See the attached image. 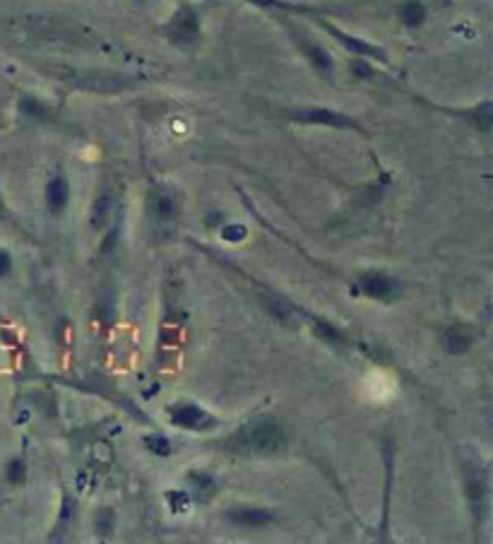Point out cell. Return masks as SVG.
<instances>
[{
	"mask_svg": "<svg viewBox=\"0 0 493 544\" xmlns=\"http://www.w3.org/2000/svg\"><path fill=\"white\" fill-rule=\"evenodd\" d=\"M400 20L407 27H421L426 20V5L421 0H405L400 5Z\"/></svg>",
	"mask_w": 493,
	"mask_h": 544,
	"instance_id": "7c38bea8",
	"label": "cell"
},
{
	"mask_svg": "<svg viewBox=\"0 0 493 544\" xmlns=\"http://www.w3.org/2000/svg\"><path fill=\"white\" fill-rule=\"evenodd\" d=\"M287 118L294 123H304V126H330V128H349V130H364L356 118L342 114V111L323 109V106H308V109H291Z\"/></svg>",
	"mask_w": 493,
	"mask_h": 544,
	"instance_id": "7a4b0ae2",
	"label": "cell"
},
{
	"mask_svg": "<svg viewBox=\"0 0 493 544\" xmlns=\"http://www.w3.org/2000/svg\"><path fill=\"white\" fill-rule=\"evenodd\" d=\"M246 227L243 224H229V227H222V239L231 241V244H236V241L246 239Z\"/></svg>",
	"mask_w": 493,
	"mask_h": 544,
	"instance_id": "2e32d148",
	"label": "cell"
},
{
	"mask_svg": "<svg viewBox=\"0 0 493 544\" xmlns=\"http://www.w3.org/2000/svg\"><path fill=\"white\" fill-rule=\"evenodd\" d=\"M20 111L25 116H32V118H41V114H44V109H41V104L34 97H25V99H22V102H20Z\"/></svg>",
	"mask_w": 493,
	"mask_h": 544,
	"instance_id": "d6986e66",
	"label": "cell"
},
{
	"mask_svg": "<svg viewBox=\"0 0 493 544\" xmlns=\"http://www.w3.org/2000/svg\"><path fill=\"white\" fill-rule=\"evenodd\" d=\"M3 208H5V205H3V198H0V212H3Z\"/></svg>",
	"mask_w": 493,
	"mask_h": 544,
	"instance_id": "cb8c5ba5",
	"label": "cell"
},
{
	"mask_svg": "<svg viewBox=\"0 0 493 544\" xmlns=\"http://www.w3.org/2000/svg\"><path fill=\"white\" fill-rule=\"evenodd\" d=\"M323 27L328 29L332 37L340 41L344 49H347L349 53H354V56H359V58H378L380 63H388V56H385V51L380 49V46L368 44V41L359 39V37H352V34L342 32V29H337V27H332V25H323Z\"/></svg>",
	"mask_w": 493,
	"mask_h": 544,
	"instance_id": "5b68a950",
	"label": "cell"
},
{
	"mask_svg": "<svg viewBox=\"0 0 493 544\" xmlns=\"http://www.w3.org/2000/svg\"><path fill=\"white\" fill-rule=\"evenodd\" d=\"M171 419H174L176 427H186V429L212 427V417L200 410L198 405H190V402H183V405L174 407V410H171Z\"/></svg>",
	"mask_w": 493,
	"mask_h": 544,
	"instance_id": "8992f818",
	"label": "cell"
},
{
	"mask_svg": "<svg viewBox=\"0 0 493 544\" xmlns=\"http://www.w3.org/2000/svg\"><path fill=\"white\" fill-rule=\"evenodd\" d=\"M359 287H361V292L368 294V297L383 299V301L397 297V292H400V285L385 275H364L361 277Z\"/></svg>",
	"mask_w": 493,
	"mask_h": 544,
	"instance_id": "52a82bcc",
	"label": "cell"
},
{
	"mask_svg": "<svg viewBox=\"0 0 493 544\" xmlns=\"http://www.w3.org/2000/svg\"><path fill=\"white\" fill-rule=\"evenodd\" d=\"M166 37L171 39V44L181 46V49H188V46H195L200 41V17L195 13V8L190 5H181L176 10L174 17L169 20V25L164 27Z\"/></svg>",
	"mask_w": 493,
	"mask_h": 544,
	"instance_id": "3957f363",
	"label": "cell"
},
{
	"mask_svg": "<svg viewBox=\"0 0 493 544\" xmlns=\"http://www.w3.org/2000/svg\"><path fill=\"white\" fill-rule=\"evenodd\" d=\"M231 520L241 525H253V528H260V525H267L272 520L270 511H260V508H246V511L231 513Z\"/></svg>",
	"mask_w": 493,
	"mask_h": 544,
	"instance_id": "4fadbf2b",
	"label": "cell"
},
{
	"mask_svg": "<svg viewBox=\"0 0 493 544\" xmlns=\"http://www.w3.org/2000/svg\"><path fill=\"white\" fill-rule=\"evenodd\" d=\"M284 434L279 429V424L272 419H258V422L248 424L246 429H241L239 434L231 439V448L241 453H275L282 448Z\"/></svg>",
	"mask_w": 493,
	"mask_h": 544,
	"instance_id": "6da1fadb",
	"label": "cell"
},
{
	"mask_svg": "<svg viewBox=\"0 0 493 544\" xmlns=\"http://www.w3.org/2000/svg\"><path fill=\"white\" fill-rule=\"evenodd\" d=\"M296 41H299V46H301V49H304L306 58H308V61H311L313 68H316L320 75H325V78H330L332 70H335V61H332L330 53L325 51L320 44H313L311 39L301 37V34H296Z\"/></svg>",
	"mask_w": 493,
	"mask_h": 544,
	"instance_id": "ba28073f",
	"label": "cell"
},
{
	"mask_svg": "<svg viewBox=\"0 0 493 544\" xmlns=\"http://www.w3.org/2000/svg\"><path fill=\"white\" fill-rule=\"evenodd\" d=\"M109 212H111V195L102 193L97 198V203H94V212H92V222L94 227L102 229L106 222H109Z\"/></svg>",
	"mask_w": 493,
	"mask_h": 544,
	"instance_id": "5bb4252c",
	"label": "cell"
},
{
	"mask_svg": "<svg viewBox=\"0 0 493 544\" xmlns=\"http://www.w3.org/2000/svg\"><path fill=\"white\" fill-rule=\"evenodd\" d=\"M147 210H150V215L159 217V220H166V217L174 215V198L164 188H154L147 195Z\"/></svg>",
	"mask_w": 493,
	"mask_h": 544,
	"instance_id": "9c48e42d",
	"label": "cell"
},
{
	"mask_svg": "<svg viewBox=\"0 0 493 544\" xmlns=\"http://www.w3.org/2000/svg\"><path fill=\"white\" fill-rule=\"evenodd\" d=\"M316 333L320 337H325V340H330V342H342V333H340V330L332 328L330 323H318L316 325Z\"/></svg>",
	"mask_w": 493,
	"mask_h": 544,
	"instance_id": "ffe728a7",
	"label": "cell"
},
{
	"mask_svg": "<svg viewBox=\"0 0 493 544\" xmlns=\"http://www.w3.org/2000/svg\"><path fill=\"white\" fill-rule=\"evenodd\" d=\"M147 443V448H150L152 453H157V455H162V458H166V455L171 453V446H169V441L162 439V436H150V439H145Z\"/></svg>",
	"mask_w": 493,
	"mask_h": 544,
	"instance_id": "ac0fdd59",
	"label": "cell"
},
{
	"mask_svg": "<svg viewBox=\"0 0 493 544\" xmlns=\"http://www.w3.org/2000/svg\"><path fill=\"white\" fill-rule=\"evenodd\" d=\"M109 530H111V511H102L97 520V532L102 537H109Z\"/></svg>",
	"mask_w": 493,
	"mask_h": 544,
	"instance_id": "7402d4cb",
	"label": "cell"
},
{
	"mask_svg": "<svg viewBox=\"0 0 493 544\" xmlns=\"http://www.w3.org/2000/svg\"><path fill=\"white\" fill-rule=\"evenodd\" d=\"M10 268H13V258H10L8 251H3V248H0V277L8 275Z\"/></svg>",
	"mask_w": 493,
	"mask_h": 544,
	"instance_id": "603a6c76",
	"label": "cell"
},
{
	"mask_svg": "<svg viewBox=\"0 0 493 544\" xmlns=\"http://www.w3.org/2000/svg\"><path fill=\"white\" fill-rule=\"evenodd\" d=\"M472 342H474V333L467 328V325H453V328L445 333V347H448V352L453 354L469 350Z\"/></svg>",
	"mask_w": 493,
	"mask_h": 544,
	"instance_id": "8fae6325",
	"label": "cell"
},
{
	"mask_svg": "<svg viewBox=\"0 0 493 544\" xmlns=\"http://www.w3.org/2000/svg\"><path fill=\"white\" fill-rule=\"evenodd\" d=\"M8 480L10 482L25 480V463H22V460H13V463L8 465Z\"/></svg>",
	"mask_w": 493,
	"mask_h": 544,
	"instance_id": "44dd1931",
	"label": "cell"
},
{
	"mask_svg": "<svg viewBox=\"0 0 493 544\" xmlns=\"http://www.w3.org/2000/svg\"><path fill=\"white\" fill-rule=\"evenodd\" d=\"M171 511L174 513H186L188 511V494L186 492H169L166 494Z\"/></svg>",
	"mask_w": 493,
	"mask_h": 544,
	"instance_id": "9a60e30c",
	"label": "cell"
},
{
	"mask_svg": "<svg viewBox=\"0 0 493 544\" xmlns=\"http://www.w3.org/2000/svg\"><path fill=\"white\" fill-rule=\"evenodd\" d=\"M465 487H467L469 501H472V508L481 518V513H484V508H486V494H489V484H486V475L477 460H469V463H465Z\"/></svg>",
	"mask_w": 493,
	"mask_h": 544,
	"instance_id": "277c9868",
	"label": "cell"
},
{
	"mask_svg": "<svg viewBox=\"0 0 493 544\" xmlns=\"http://www.w3.org/2000/svg\"><path fill=\"white\" fill-rule=\"evenodd\" d=\"M265 304H267V311H272V313H275V318H277V321H284V323H287L289 318H291L289 306H284L282 301H277V299H265Z\"/></svg>",
	"mask_w": 493,
	"mask_h": 544,
	"instance_id": "e0dca14e",
	"label": "cell"
},
{
	"mask_svg": "<svg viewBox=\"0 0 493 544\" xmlns=\"http://www.w3.org/2000/svg\"><path fill=\"white\" fill-rule=\"evenodd\" d=\"M70 200V188L68 181L63 176H53L49 188H46V203H49L51 212H61Z\"/></svg>",
	"mask_w": 493,
	"mask_h": 544,
	"instance_id": "30bf717a",
	"label": "cell"
}]
</instances>
